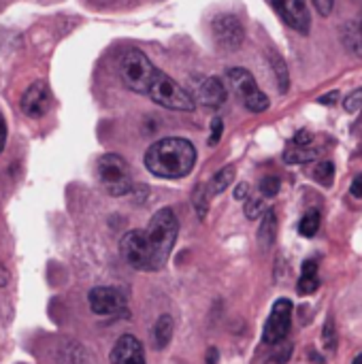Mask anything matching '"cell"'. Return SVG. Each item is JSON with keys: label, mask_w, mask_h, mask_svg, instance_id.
I'll return each mask as SVG.
<instances>
[{"label": "cell", "mask_w": 362, "mask_h": 364, "mask_svg": "<svg viewBox=\"0 0 362 364\" xmlns=\"http://www.w3.org/2000/svg\"><path fill=\"white\" fill-rule=\"evenodd\" d=\"M143 235V245L147 252V260H149V271H160L171 252L173 245L177 241L179 235V222L177 215L173 213V209H160L147 224L145 230H141Z\"/></svg>", "instance_id": "cell-2"}, {"label": "cell", "mask_w": 362, "mask_h": 364, "mask_svg": "<svg viewBox=\"0 0 362 364\" xmlns=\"http://www.w3.org/2000/svg\"><path fill=\"white\" fill-rule=\"evenodd\" d=\"M312 139H314V136H312L309 132H305V130H303V132H299V134L294 136V141H292V143H294L297 147H307V145L312 143Z\"/></svg>", "instance_id": "cell-31"}, {"label": "cell", "mask_w": 362, "mask_h": 364, "mask_svg": "<svg viewBox=\"0 0 362 364\" xmlns=\"http://www.w3.org/2000/svg\"><path fill=\"white\" fill-rule=\"evenodd\" d=\"M322 341H324V348H326L329 352H335V348H337V333H335L333 320H326L324 333H322Z\"/></svg>", "instance_id": "cell-26"}, {"label": "cell", "mask_w": 362, "mask_h": 364, "mask_svg": "<svg viewBox=\"0 0 362 364\" xmlns=\"http://www.w3.org/2000/svg\"><path fill=\"white\" fill-rule=\"evenodd\" d=\"M213 36L222 49H237L243 43V26L235 15H220L213 19Z\"/></svg>", "instance_id": "cell-10"}, {"label": "cell", "mask_w": 362, "mask_h": 364, "mask_svg": "<svg viewBox=\"0 0 362 364\" xmlns=\"http://www.w3.org/2000/svg\"><path fill=\"white\" fill-rule=\"evenodd\" d=\"M173 331H175V324H173V318L171 316H160L156 326H154V346L156 350H164L171 339H173Z\"/></svg>", "instance_id": "cell-15"}, {"label": "cell", "mask_w": 362, "mask_h": 364, "mask_svg": "<svg viewBox=\"0 0 362 364\" xmlns=\"http://www.w3.org/2000/svg\"><path fill=\"white\" fill-rule=\"evenodd\" d=\"M316 273H318L316 260H307V262L303 264V275H316Z\"/></svg>", "instance_id": "cell-35"}, {"label": "cell", "mask_w": 362, "mask_h": 364, "mask_svg": "<svg viewBox=\"0 0 362 364\" xmlns=\"http://www.w3.org/2000/svg\"><path fill=\"white\" fill-rule=\"evenodd\" d=\"M320 228V213L318 211H307L299 224V232L303 237H314Z\"/></svg>", "instance_id": "cell-20"}, {"label": "cell", "mask_w": 362, "mask_h": 364, "mask_svg": "<svg viewBox=\"0 0 362 364\" xmlns=\"http://www.w3.org/2000/svg\"><path fill=\"white\" fill-rule=\"evenodd\" d=\"M275 235H277V218H275V211L269 209L262 213V224L258 230V243L262 247H271L275 241Z\"/></svg>", "instance_id": "cell-16"}, {"label": "cell", "mask_w": 362, "mask_h": 364, "mask_svg": "<svg viewBox=\"0 0 362 364\" xmlns=\"http://www.w3.org/2000/svg\"><path fill=\"white\" fill-rule=\"evenodd\" d=\"M53 98H51V92L47 87V83H32L23 96H21V109L28 117H43L49 107H51Z\"/></svg>", "instance_id": "cell-12"}, {"label": "cell", "mask_w": 362, "mask_h": 364, "mask_svg": "<svg viewBox=\"0 0 362 364\" xmlns=\"http://www.w3.org/2000/svg\"><path fill=\"white\" fill-rule=\"evenodd\" d=\"M156 73H158V68L139 49H128L119 58V77H122L124 85L137 94H147Z\"/></svg>", "instance_id": "cell-3"}, {"label": "cell", "mask_w": 362, "mask_h": 364, "mask_svg": "<svg viewBox=\"0 0 362 364\" xmlns=\"http://www.w3.org/2000/svg\"><path fill=\"white\" fill-rule=\"evenodd\" d=\"M90 307L96 316H115V314L124 311L126 299L119 290L100 286L90 292Z\"/></svg>", "instance_id": "cell-9"}, {"label": "cell", "mask_w": 362, "mask_h": 364, "mask_svg": "<svg viewBox=\"0 0 362 364\" xmlns=\"http://www.w3.org/2000/svg\"><path fill=\"white\" fill-rule=\"evenodd\" d=\"M277 192H280V179H277V177H265V179L260 181V194H262V196L271 198V196H275Z\"/></svg>", "instance_id": "cell-27"}, {"label": "cell", "mask_w": 362, "mask_h": 364, "mask_svg": "<svg viewBox=\"0 0 362 364\" xmlns=\"http://www.w3.org/2000/svg\"><path fill=\"white\" fill-rule=\"evenodd\" d=\"M194 96L201 105L218 109L226 102V85L218 77H201L194 85Z\"/></svg>", "instance_id": "cell-13"}, {"label": "cell", "mask_w": 362, "mask_h": 364, "mask_svg": "<svg viewBox=\"0 0 362 364\" xmlns=\"http://www.w3.org/2000/svg\"><path fill=\"white\" fill-rule=\"evenodd\" d=\"M337 98H339V94H337V92H331V94L322 96L320 102H322V105H333V100H337Z\"/></svg>", "instance_id": "cell-36"}, {"label": "cell", "mask_w": 362, "mask_h": 364, "mask_svg": "<svg viewBox=\"0 0 362 364\" xmlns=\"http://www.w3.org/2000/svg\"><path fill=\"white\" fill-rule=\"evenodd\" d=\"M314 177L316 181H320L322 186H331L333 183V177H335V166L333 162H320L314 171Z\"/></svg>", "instance_id": "cell-23"}, {"label": "cell", "mask_w": 362, "mask_h": 364, "mask_svg": "<svg viewBox=\"0 0 362 364\" xmlns=\"http://www.w3.org/2000/svg\"><path fill=\"white\" fill-rule=\"evenodd\" d=\"M314 6H316V11H318L322 17H329V15L333 13L335 0H314Z\"/></svg>", "instance_id": "cell-30"}, {"label": "cell", "mask_w": 362, "mask_h": 364, "mask_svg": "<svg viewBox=\"0 0 362 364\" xmlns=\"http://www.w3.org/2000/svg\"><path fill=\"white\" fill-rule=\"evenodd\" d=\"M119 252H122V258L126 260V264H130L132 269L149 271V260H147V252H145V245H143L141 230H128L122 237Z\"/></svg>", "instance_id": "cell-11"}, {"label": "cell", "mask_w": 362, "mask_h": 364, "mask_svg": "<svg viewBox=\"0 0 362 364\" xmlns=\"http://www.w3.org/2000/svg\"><path fill=\"white\" fill-rule=\"evenodd\" d=\"M346 111L348 113H356L358 109L362 107V87H358V90H354L348 98H346Z\"/></svg>", "instance_id": "cell-28"}, {"label": "cell", "mask_w": 362, "mask_h": 364, "mask_svg": "<svg viewBox=\"0 0 362 364\" xmlns=\"http://www.w3.org/2000/svg\"><path fill=\"white\" fill-rule=\"evenodd\" d=\"M194 207H196V213H198V218L203 220L205 218V213H207V209H209V192H207V188L205 186H196V190H194Z\"/></svg>", "instance_id": "cell-22"}, {"label": "cell", "mask_w": 362, "mask_h": 364, "mask_svg": "<svg viewBox=\"0 0 362 364\" xmlns=\"http://www.w3.org/2000/svg\"><path fill=\"white\" fill-rule=\"evenodd\" d=\"M352 364H362V354H358V356L354 358V363H352Z\"/></svg>", "instance_id": "cell-38"}, {"label": "cell", "mask_w": 362, "mask_h": 364, "mask_svg": "<svg viewBox=\"0 0 362 364\" xmlns=\"http://www.w3.org/2000/svg\"><path fill=\"white\" fill-rule=\"evenodd\" d=\"M4 145H6V124H4V117L0 113V154L4 149Z\"/></svg>", "instance_id": "cell-34"}, {"label": "cell", "mask_w": 362, "mask_h": 364, "mask_svg": "<svg viewBox=\"0 0 362 364\" xmlns=\"http://www.w3.org/2000/svg\"><path fill=\"white\" fill-rule=\"evenodd\" d=\"M320 288V279H318V273L316 275H301V282L297 286V292L299 294H312Z\"/></svg>", "instance_id": "cell-25"}, {"label": "cell", "mask_w": 362, "mask_h": 364, "mask_svg": "<svg viewBox=\"0 0 362 364\" xmlns=\"http://www.w3.org/2000/svg\"><path fill=\"white\" fill-rule=\"evenodd\" d=\"M111 363L113 364H147L145 363V352L143 346L139 343L137 337L124 335L115 341L113 352H111Z\"/></svg>", "instance_id": "cell-14"}, {"label": "cell", "mask_w": 362, "mask_h": 364, "mask_svg": "<svg viewBox=\"0 0 362 364\" xmlns=\"http://www.w3.org/2000/svg\"><path fill=\"white\" fill-rule=\"evenodd\" d=\"M290 324H292V303L288 299H280L273 309H271V316L265 324V343L269 346H275L280 341L286 339V335L290 333Z\"/></svg>", "instance_id": "cell-7"}, {"label": "cell", "mask_w": 362, "mask_h": 364, "mask_svg": "<svg viewBox=\"0 0 362 364\" xmlns=\"http://www.w3.org/2000/svg\"><path fill=\"white\" fill-rule=\"evenodd\" d=\"M218 363V350L215 348H211L209 350V356H207V364H215Z\"/></svg>", "instance_id": "cell-37"}, {"label": "cell", "mask_w": 362, "mask_h": 364, "mask_svg": "<svg viewBox=\"0 0 362 364\" xmlns=\"http://www.w3.org/2000/svg\"><path fill=\"white\" fill-rule=\"evenodd\" d=\"M341 36H344V43L348 49H352L354 53L362 55V26L356 21H350L344 26L341 30Z\"/></svg>", "instance_id": "cell-17"}, {"label": "cell", "mask_w": 362, "mask_h": 364, "mask_svg": "<svg viewBox=\"0 0 362 364\" xmlns=\"http://www.w3.org/2000/svg\"><path fill=\"white\" fill-rule=\"evenodd\" d=\"M222 132H224V124H222V119L215 117L211 122V139H209V145H218L220 139H222Z\"/></svg>", "instance_id": "cell-29"}, {"label": "cell", "mask_w": 362, "mask_h": 364, "mask_svg": "<svg viewBox=\"0 0 362 364\" xmlns=\"http://www.w3.org/2000/svg\"><path fill=\"white\" fill-rule=\"evenodd\" d=\"M273 6H275V11L280 13V17L290 28H294L301 34H307L309 32V28H312V15H309V9H307V2L305 0H273Z\"/></svg>", "instance_id": "cell-8"}, {"label": "cell", "mask_w": 362, "mask_h": 364, "mask_svg": "<svg viewBox=\"0 0 362 364\" xmlns=\"http://www.w3.org/2000/svg\"><path fill=\"white\" fill-rule=\"evenodd\" d=\"M316 158H318L316 149H312V147H297V145L284 154V160L288 164H307V162H312Z\"/></svg>", "instance_id": "cell-18"}, {"label": "cell", "mask_w": 362, "mask_h": 364, "mask_svg": "<svg viewBox=\"0 0 362 364\" xmlns=\"http://www.w3.org/2000/svg\"><path fill=\"white\" fill-rule=\"evenodd\" d=\"M350 192H352V196H356V198H362V173L352 181V188H350Z\"/></svg>", "instance_id": "cell-33"}, {"label": "cell", "mask_w": 362, "mask_h": 364, "mask_svg": "<svg viewBox=\"0 0 362 364\" xmlns=\"http://www.w3.org/2000/svg\"><path fill=\"white\" fill-rule=\"evenodd\" d=\"M96 177L107 194L111 196H126L132 190V175L130 166L117 154H105L96 162Z\"/></svg>", "instance_id": "cell-4"}, {"label": "cell", "mask_w": 362, "mask_h": 364, "mask_svg": "<svg viewBox=\"0 0 362 364\" xmlns=\"http://www.w3.org/2000/svg\"><path fill=\"white\" fill-rule=\"evenodd\" d=\"M196 162V149L186 139H162L145 154V166L151 175L162 179L186 177Z\"/></svg>", "instance_id": "cell-1"}, {"label": "cell", "mask_w": 362, "mask_h": 364, "mask_svg": "<svg viewBox=\"0 0 362 364\" xmlns=\"http://www.w3.org/2000/svg\"><path fill=\"white\" fill-rule=\"evenodd\" d=\"M267 211V205L260 196H247L245 198V215L250 220H258Z\"/></svg>", "instance_id": "cell-21"}, {"label": "cell", "mask_w": 362, "mask_h": 364, "mask_svg": "<svg viewBox=\"0 0 362 364\" xmlns=\"http://www.w3.org/2000/svg\"><path fill=\"white\" fill-rule=\"evenodd\" d=\"M247 196H250V186H247V183L237 186V190H235V198H237V200H245Z\"/></svg>", "instance_id": "cell-32"}, {"label": "cell", "mask_w": 362, "mask_h": 364, "mask_svg": "<svg viewBox=\"0 0 362 364\" xmlns=\"http://www.w3.org/2000/svg\"><path fill=\"white\" fill-rule=\"evenodd\" d=\"M271 62H273V70H275V75H277L280 90H282V92H286V90H288V70H286L284 60H282L277 53H273V55H271Z\"/></svg>", "instance_id": "cell-24"}, {"label": "cell", "mask_w": 362, "mask_h": 364, "mask_svg": "<svg viewBox=\"0 0 362 364\" xmlns=\"http://www.w3.org/2000/svg\"><path fill=\"white\" fill-rule=\"evenodd\" d=\"M147 94L154 102H158L166 109H173V111H192L196 105L194 96L162 70L156 73Z\"/></svg>", "instance_id": "cell-5"}, {"label": "cell", "mask_w": 362, "mask_h": 364, "mask_svg": "<svg viewBox=\"0 0 362 364\" xmlns=\"http://www.w3.org/2000/svg\"><path fill=\"white\" fill-rule=\"evenodd\" d=\"M226 83L235 92V96L243 100V105L250 111L262 113V111L269 109V98L256 85V79L252 77L250 70H245V68H228L226 70Z\"/></svg>", "instance_id": "cell-6"}, {"label": "cell", "mask_w": 362, "mask_h": 364, "mask_svg": "<svg viewBox=\"0 0 362 364\" xmlns=\"http://www.w3.org/2000/svg\"><path fill=\"white\" fill-rule=\"evenodd\" d=\"M233 179H235V168L233 166H226V168H222L213 179H211V183H209V194H222L230 183H233Z\"/></svg>", "instance_id": "cell-19"}]
</instances>
